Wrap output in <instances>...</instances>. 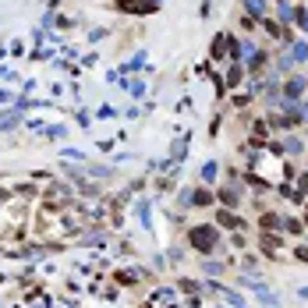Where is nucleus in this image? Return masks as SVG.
Returning a JSON list of instances; mask_svg holds the SVG:
<instances>
[{"mask_svg":"<svg viewBox=\"0 0 308 308\" xmlns=\"http://www.w3.org/2000/svg\"><path fill=\"white\" fill-rule=\"evenodd\" d=\"M156 4H138V0H117V11H128V14H138V11H152Z\"/></svg>","mask_w":308,"mask_h":308,"instance_id":"f257e3e1","label":"nucleus"},{"mask_svg":"<svg viewBox=\"0 0 308 308\" xmlns=\"http://www.w3.org/2000/svg\"><path fill=\"white\" fill-rule=\"evenodd\" d=\"M191 241H195L199 248H213L216 234H213V230H195V234H191Z\"/></svg>","mask_w":308,"mask_h":308,"instance_id":"f03ea898","label":"nucleus"},{"mask_svg":"<svg viewBox=\"0 0 308 308\" xmlns=\"http://www.w3.org/2000/svg\"><path fill=\"white\" fill-rule=\"evenodd\" d=\"M248 18H266V0H245Z\"/></svg>","mask_w":308,"mask_h":308,"instance_id":"7ed1b4c3","label":"nucleus"},{"mask_svg":"<svg viewBox=\"0 0 308 308\" xmlns=\"http://www.w3.org/2000/svg\"><path fill=\"white\" fill-rule=\"evenodd\" d=\"M277 14H280V21H284V25L294 18V11H291V0H277Z\"/></svg>","mask_w":308,"mask_h":308,"instance_id":"20e7f679","label":"nucleus"},{"mask_svg":"<svg viewBox=\"0 0 308 308\" xmlns=\"http://www.w3.org/2000/svg\"><path fill=\"white\" fill-rule=\"evenodd\" d=\"M266 57H269L266 50H255V53H252V60H248V67H252V71H259V67L266 64Z\"/></svg>","mask_w":308,"mask_h":308,"instance_id":"39448f33","label":"nucleus"},{"mask_svg":"<svg viewBox=\"0 0 308 308\" xmlns=\"http://www.w3.org/2000/svg\"><path fill=\"white\" fill-rule=\"evenodd\" d=\"M294 21H298V25H301V28L308 32V11H305V7H298V14H294Z\"/></svg>","mask_w":308,"mask_h":308,"instance_id":"423d86ee","label":"nucleus"},{"mask_svg":"<svg viewBox=\"0 0 308 308\" xmlns=\"http://www.w3.org/2000/svg\"><path fill=\"white\" fill-rule=\"evenodd\" d=\"M301 85H305V82H298V78H291V82H287V96H298V92H301Z\"/></svg>","mask_w":308,"mask_h":308,"instance_id":"0eeeda50","label":"nucleus"},{"mask_svg":"<svg viewBox=\"0 0 308 308\" xmlns=\"http://www.w3.org/2000/svg\"><path fill=\"white\" fill-rule=\"evenodd\" d=\"M291 67H294V57H291V53H287V57H280V71H291Z\"/></svg>","mask_w":308,"mask_h":308,"instance_id":"6e6552de","label":"nucleus"}]
</instances>
